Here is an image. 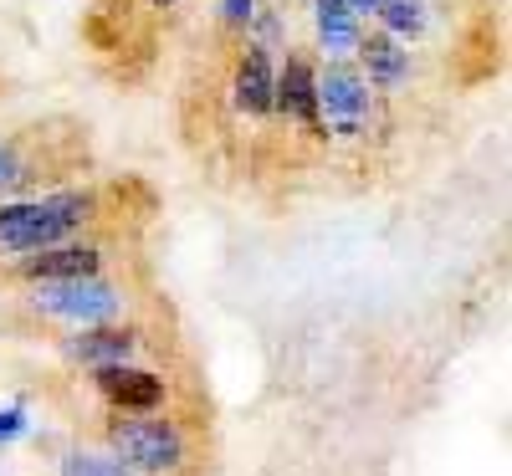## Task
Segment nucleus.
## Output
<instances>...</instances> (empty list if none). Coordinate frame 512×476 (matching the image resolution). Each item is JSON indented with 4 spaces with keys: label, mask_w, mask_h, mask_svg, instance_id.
<instances>
[{
    "label": "nucleus",
    "mask_w": 512,
    "mask_h": 476,
    "mask_svg": "<svg viewBox=\"0 0 512 476\" xmlns=\"http://www.w3.org/2000/svg\"><path fill=\"white\" fill-rule=\"evenodd\" d=\"M318 113L338 139H359L369 123V88L354 62H323L318 72Z\"/></svg>",
    "instance_id": "20e7f679"
},
{
    "label": "nucleus",
    "mask_w": 512,
    "mask_h": 476,
    "mask_svg": "<svg viewBox=\"0 0 512 476\" xmlns=\"http://www.w3.org/2000/svg\"><path fill=\"white\" fill-rule=\"evenodd\" d=\"M93 384H98V395L123 410V415H154L164 405V379L149 374V369H134V364H113V369H93Z\"/></svg>",
    "instance_id": "423d86ee"
},
{
    "label": "nucleus",
    "mask_w": 512,
    "mask_h": 476,
    "mask_svg": "<svg viewBox=\"0 0 512 476\" xmlns=\"http://www.w3.org/2000/svg\"><path fill=\"white\" fill-rule=\"evenodd\" d=\"M26 302H31V313L57 318L67 328H103L123 318L128 292L108 277H77V282H31Z\"/></svg>",
    "instance_id": "f03ea898"
},
{
    "label": "nucleus",
    "mask_w": 512,
    "mask_h": 476,
    "mask_svg": "<svg viewBox=\"0 0 512 476\" xmlns=\"http://www.w3.org/2000/svg\"><path fill=\"white\" fill-rule=\"evenodd\" d=\"M221 16H226V26H251L256 0H221Z\"/></svg>",
    "instance_id": "dca6fc26"
},
{
    "label": "nucleus",
    "mask_w": 512,
    "mask_h": 476,
    "mask_svg": "<svg viewBox=\"0 0 512 476\" xmlns=\"http://www.w3.org/2000/svg\"><path fill=\"white\" fill-rule=\"evenodd\" d=\"M108 456H118L128 471H175L190 456V441L175 420L164 415H128L108 425Z\"/></svg>",
    "instance_id": "7ed1b4c3"
},
{
    "label": "nucleus",
    "mask_w": 512,
    "mask_h": 476,
    "mask_svg": "<svg viewBox=\"0 0 512 476\" xmlns=\"http://www.w3.org/2000/svg\"><path fill=\"white\" fill-rule=\"evenodd\" d=\"M144 333L139 328H118V323H103V328H77L62 349L72 364L82 369H113V364H134Z\"/></svg>",
    "instance_id": "0eeeda50"
},
{
    "label": "nucleus",
    "mask_w": 512,
    "mask_h": 476,
    "mask_svg": "<svg viewBox=\"0 0 512 476\" xmlns=\"http://www.w3.org/2000/svg\"><path fill=\"white\" fill-rule=\"evenodd\" d=\"M31 180V164L21 154V144H0V190H16Z\"/></svg>",
    "instance_id": "4468645a"
},
{
    "label": "nucleus",
    "mask_w": 512,
    "mask_h": 476,
    "mask_svg": "<svg viewBox=\"0 0 512 476\" xmlns=\"http://www.w3.org/2000/svg\"><path fill=\"white\" fill-rule=\"evenodd\" d=\"M98 221V195L93 190H52V195H31L0 205V256H36L67 246L82 226Z\"/></svg>",
    "instance_id": "f257e3e1"
},
{
    "label": "nucleus",
    "mask_w": 512,
    "mask_h": 476,
    "mask_svg": "<svg viewBox=\"0 0 512 476\" xmlns=\"http://www.w3.org/2000/svg\"><path fill=\"white\" fill-rule=\"evenodd\" d=\"M272 113H282L287 123H297V128H308V134H318V72H313V62L303 57V52H292L287 47V57H282V67H277V88H272Z\"/></svg>",
    "instance_id": "39448f33"
},
{
    "label": "nucleus",
    "mask_w": 512,
    "mask_h": 476,
    "mask_svg": "<svg viewBox=\"0 0 512 476\" xmlns=\"http://www.w3.org/2000/svg\"><path fill=\"white\" fill-rule=\"evenodd\" d=\"M313 26H318V47H323L328 62H349L359 36H364L359 16L344 6V0H313Z\"/></svg>",
    "instance_id": "9b49d317"
},
{
    "label": "nucleus",
    "mask_w": 512,
    "mask_h": 476,
    "mask_svg": "<svg viewBox=\"0 0 512 476\" xmlns=\"http://www.w3.org/2000/svg\"><path fill=\"white\" fill-rule=\"evenodd\" d=\"M379 31L395 36L400 47H410V41L425 36V26H431V16H425V0H379Z\"/></svg>",
    "instance_id": "f8f14e48"
},
{
    "label": "nucleus",
    "mask_w": 512,
    "mask_h": 476,
    "mask_svg": "<svg viewBox=\"0 0 512 476\" xmlns=\"http://www.w3.org/2000/svg\"><path fill=\"white\" fill-rule=\"evenodd\" d=\"M62 476H134L118 456H98V451H67L62 456Z\"/></svg>",
    "instance_id": "ddd939ff"
},
{
    "label": "nucleus",
    "mask_w": 512,
    "mask_h": 476,
    "mask_svg": "<svg viewBox=\"0 0 512 476\" xmlns=\"http://www.w3.org/2000/svg\"><path fill=\"white\" fill-rule=\"evenodd\" d=\"M16 277H21V282H77V277H103V251H98V246H82V241H67V246H52V251L21 256V262H16Z\"/></svg>",
    "instance_id": "1a4fd4ad"
},
{
    "label": "nucleus",
    "mask_w": 512,
    "mask_h": 476,
    "mask_svg": "<svg viewBox=\"0 0 512 476\" xmlns=\"http://www.w3.org/2000/svg\"><path fill=\"white\" fill-rule=\"evenodd\" d=\"M354 67L364 77V88H379V93H400L405 82H410V47H400L395 36H384L379 26L359 36V47H354Z\"/></svg>",
    "instance_id": "6e6552de"
},
{
    "label": "nucleus",
    "mask_w": 512,
    "mask_h": 476,
    "mask_svg": "<svg viewBox=\"0 0 512 476\" xmlns=\"http://www.w3.org/2000/svg\"><path fill=\"white\" fill-rule=\"evenodd\" d=\"M344 6H349L354 16H374V11H379V0H344Z\"/></svg>",
    "instance_id": "f3484780"
},
{
    "label": "nucleus",
    "mask_w": 512,
    "mask_h": 476,
    "mask_svg": "<svg viewBox=\"0 0 512 476\" xmlns=\"http://www.w3.org/2000/svg\"><path fill=\"white\" fill-rule=\"evenodd\" d=\"M154 6H159V11H169V6H175V0H154Z\"/></svg>",
    "instance_id": "a211bd4d"
},
{
    "label": "nucleus",
    "mask_w": 512,
    "mask_h": 476,
    "mask_svg": "<svg viewBox=\"0 0 512 476\" xmlns=\"http://www.w3.org/2000/svg\"><path fill=\"white\" fill-rule=\"evenodd\" d=\"M272 88H277V62L267 47L246 41V52L236 62V77H231V93H236V108L246 118H267L272 113Z\"/></svg>",
    "instance_id": "9d476101"
},
{
    "label": "nucleus",
    "mask_w": 512,
    "mask_h": 476,
    "mask_svg": "<svg viewBox=\"0 0 512 476\" xmlns=\"http://www.w3.org/2000/svg\"><path fill=\"white\" fill-rule=\"evenodd\" d=\"M16 436H26V410H0V446L6 441H16Z\"/></svg>",
    "instance_id": "2eb2a0df"
}]
</instances>
